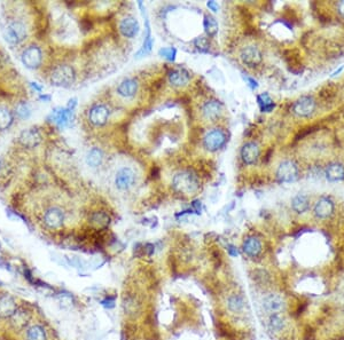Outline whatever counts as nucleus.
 Here are the masks:
<instances>
[{
  "instance_id": "nucleus-1",
  "label": "nucleus",
  "mask_w": 344,
  "mask_h": 340,
  "mask_svg": "<svg viewBox=\"0 0 344 340\" xmlns=\"http://www.w3.org/2000/svg\"><path fill=\"white\" fill-rule=\"evenodd\" d=\"M172 187L177 193L183 195H192L200 189V179L193 171L184 170L173 177Z\"/></svg>"
},
{
  "instance_id": "nucleus-2",
  "label": "nucleus",
  "mask_w": 344,
  "mask_h": 340,
  "mask_svg": "<svg viewBox=\"0 0 344 340\" xmlns=\"http://www.w3.org/2000/svg\"><path fill=\"white\" fill-rule=\"evenodd\" d=\"M4 37L12 45H17L27 37V28L22 21L14 20L8 22L4 29Z\"/></svg>"
},
{
  "instance_id": "nucleus-3",
  "label": "nucleus",
  "mask_w": 344,
  "mask_h": 340,
  "mask_svg": "<svg viewBox=\"0 0 344 340\" xmlns=\"http://www.w3.org/2000/svg\"><path fill=\"white\" fill-rule=\"evenodd\" d=\"M75 81V71L68 65H62L53 69L51 74V82L55 86H70Z\"/></svg>"
},
{
  "instance_id": "nucleus-4",
  "label": "nucleus",
  "mask_w": 344,
  "mask_h": 340,
  "mask_svg": "<svg viewBox=\"0 0 344 340\" xmlns=\"http://www.w3.org/2000/svg\"><path fill=\"white\" fill-rule=\"evenodd\" d=\"M137 174L131 167H122L115 176V186L120 192H126L136 185Z\"/></svg>"
},
{
  "instance_id": "nucleus-5",
  "label": "nucleus",
  "mask_w": 344,
  "mask_h": 340,
  "mask_svg": "<svg viewBox=\"0 0 344 340\" xmlns=\"http://www.w3.org/2000/svg\"><path fill=\"white\" fill-rule=\"evenodd\" d=\"M298 166L292 161H283L276 170V178L280 182H292L298 179Z\"/></svg>"
},
{
  "instance_id": "nucleus-6",
  "label": "nucleus",
  "mask_w": 344,
  "mask_h": 340,
  "mask_svg": "<svg viewBox=\"0 0 344 340\" xmlns=\"http://www.w3.org/2000/svg\"><path fill=\"white\" fill-rule=\"evenodd\" d=\"M227 141V136L223 130H212L203 139V145L209 151H217L223 148Z\"/></svg>"
},
{
  "instance_id": "nucleus-7",
  "label": "nucleus",
  "mask_w": 344,
  "mask_h": 340,
  "mask_svg": "<svg viewBox=\"0 0 344 340\" xmlns=\"http://www.w3.org/2000/svg\"><path fill=\"white\" fill-rule=\"evenodd\" d=\"M315 102L312 97H302L292 106V111L298 117H309L314 113Z\"/></svg>"
},
{
  "instance_id": "nucleus-8",
  "label": "nucleus",
  "mask_w": 344,
  "mask_h": 340,
  "mask_svg": "<svg viewBox=\"0 0 344 340\" xmlns=\"http://www.w3.org/2000/svg\"><path fill=\"white\" fill-rule=\"evenodd\" d=\"M41 50L38 46H29L22 54V62L29 69H36L41 63Z\"/></svg>"
},
{
  "instance_id": "nucleus-9",
  "label": "nucleus",
  "mask_w": 344,
  "mask_h": 340,
  "mask_svg": "<svg viewBox=\"0 0 344 340\" xmlns=\"http://www.w3.org/2000/svg\"><path fill=\"white\" fill-rule=\"evenodd\" d=\"M241 60L244 65L254 68V66L260 65L263 60V55L258 47L249 45L241 50Z\"/></svg>"
},
{
  "instance_id": "nucleus-10",
  "label": "nucleus",
  "mask_w": 344,
  "mask_h": 340,
  "mask_svg": "<svg viewBox=\"0 0 344 340\" xmlns=\"http://www.w3.org/2000/svg\"><path fill=\"white\" fill-rule=\"evenodd\" d=\"M109 118V110L103 104H95L88 113V120L94 126H103Z\"/></svg>"
},
{
  "instance_id": "nucleus-11",
  "label": "nucleus",
  "mask_w": 344,
  "mask_h": 340,
  "mask_svg": "<svg viewBox=\"0 0 344 340\" xmlns=\"http://www.w3.org/2000/svg\"><path fill=\"white\" fill-rule=\"evenodd\" d=\"M63 221H65V214L57 208H51L44 214V222L51 229L60 228L63 225Z\"/></svg>"
},
{
  "instance_id": "nucleus-12",
  "label": "nucleus",
  "mask_w": 344,
  "mask_h": 340,
  "mask_svg": "<svg viewBox=\"0 0 344 340\" xmlns=\"http://www.w3.org/2000/svg\"><path fill=\"white\" fill-rule=\"evenodd\" d=\"M222 111H223L222 103L216 100L208 101V102H206L205 106L202 107L203 117H205L206 120H210V122L217 120L219 118V116L222 115Z\"/></svg>"
},
{
  "instance_id": "nucleus-13",
  "label": "nucleus",
  "mask_w": 344,
  "mask_h": 340,
  "mask_svg": "<svg viewBox=\"0 0 344 340\" xmlns=\"http://www.w3.org/2000/svg\"><path fill=\"white\" fill-rule=\"evenodd\" d=\"M120 30L124 37L133 38L139 33L140 27L138 21H137V18L132 16H127L120 21Z\"/></svg>"
},
{
  "instance_id": "nucleus-14",
  "label": "nucleus",
  "mask_w": 344,
  "mask_h": 340,
  "mask_svg": "<svg viewBox=\"0 0 344 340\" xmlns=\"http://www.w3.org/2000/svg\"><path fill=\"white\" fill-rule=\"evenodd\" d=\"M241 157L246 164H255L259 157V148L255 142H248L241 149Z\"/></svg>"
},
{
  "instance_id": "nucleus-15",
  "label": "nucleus",
  "mask_w": 344,
  "mask_h": 340,
  "mask_svg": "<svg viewBox=\"0 0 344 340\" xmlns=\"http://www.w3.org/2000/svg\"><path fill=\"white\" fill-rule=\"evenodd\" d=\"M333 211H334V203L330 201L329 198H326V197L319 199L314 206V215L320 219L328 218L333 213Z\"/></svg>"
},
{
  "instance_id": "nucleus-16",
  "label": "nucleus",
  "mask_w": 344,
  "mask_h": 340,
  "mask_svg": "<svg viewBox=\"0 0 344 340\" xmlns=\"http://www.w3.org/2000/svg\"><path fill=\"white\" fill-rule=\"evenodd\" d=\"M283 305L285 303H283V299L279 294H269L263 300V306L265 308V310L272 314L279 313L283 308Z\"/></svg>"
},
{
  "instance_id": "nucleus-17",
  "label": "nucleus",
  "mask_w": 344,
  "mask_h": 340,
  "mask_svg": "<svg viewBox=\"0 0 344 340\" xmlns=\"http://www.w3.org/2000/svg\"><path fill=\"white\" fill-rule=\"evenodd\" d=\"M189 74L185 69H174L169 74V81L172 86L181 87L189 82Z\"/></svg>"
},
{
  "instance_id": "nucleus-18",
  "label": "nucleus",
  "mask_w": 344,
  "mask_h": 340,
  "mask_svg": "<svg viewBox=\"0 0 344 340\" xmlns=\"http://www.w3.org/2000/svg\"><path fill=\"white\" fill-rule=\"evenodd\" d=\"M17 313V304L9 295L0 298V317H11Z\"/></svg>"
},
{
  "instance_id": "nucleus-19",
  "label": "nucleus",
  "mask_w": 344,
  "mask_h": 340,
  "mask_svg": "<svg viewBox=\"0 0 344 340\" xmlns=\"http://www.w3.org/2000/svg\"><path fill=\"white\" fill-rule=\"evenodd\" d=\"M53 122L59 127L68 126L72 118V110L70 109H55L52 113Z\"/></svg>"
},
{
  "instance_id": "nucleus-20",
  "label": "nucleus",
  "mask_w": 344,
  "mask_h": 340,
  "mask_svg": "<svg viewBox=\"0 0 344 340\" xmlns=\"http://www.w3.org/2000/svg\"><path fill=\"white\" fill-rule=\"evenodd\" d=\"M137 91H138V84L135 79L131 78L123 81L117 88L119 94L123 97H132L137 93Z\"/></svg>"
},
{
  "instance_id": "nucleus-21",
  "label": "nucleus",
  "mask_w": 344,
  "mask_h": 340,
  "mask_svg": "<svg viewBox=\"0 0 344 340\" xmlns=\"http://www.w3.org/2000/svg\"><path fill=\"white\" fill-rule=\"evenodd\" d=\"M326 178L332 182L344 179V166L340 163H332L326 168Z\"/></svg>"
},
{
  "instance_id": "nucleus-22",
  "label": "nucleus",
  "mask_w": 344,
  "mask_h": 340,
  "mask_svg": "<svg viewBox=\"0 0 344 340\" xmlns=\"http://www.w3.org/2000/svg\"><path fill=\"white\" fill-rule=\"evenodd\" d=\"M243 251L247 256L257 257L262 251V243L256 237H249L244 241Z\"/></svg>"
},
{
  "instance_id": "nucleus-23",
  "label": "nucleus",
  "mask_w": 344,
  "mask_h": 340,
  "mask_svg": "<svg viewBox=\"0 0 344 340\" xmlns=\"http://www.w3.org/2000/svg\"><path fill=\"white\" fill-rule=\"evenodd\" d=\"M103 162V152L99 148H92L86 155V164L91 167H98Z\"/></svg>"
},
{
  "instance_id": "nucleus-24",
  "label": "nucleus",
  "mask_w": 344,
  "mask_h": 340,
  "mask_svg": "<svg viewBox=\"0 0 344 340\" xmlns=\"http://www.w3.org/2000/svg\"><path fill=\"white\" fill-rule=\"evenodd\" d=\"M309 206H310V203H309L308 196L305 195H297L294 197L292 201V208L296 213L302 214L304 212H307L309 210Z\"/></svg>"
},
{
  "instance_id": "nucleus-25",
  "label": "nucleus",
  "mask_w": 344,
  "mask_h": 340,
  "mask_svg": "<svg viewBox=\"0 0 344 340\" xmlns=\"http://www.w3.org/2000/svg\"><path fill=\"white\" fill-rule=\"evenodd\" d=\"M21 141L22 144L27 147H34L39 144L40 141V135L38 134L37 131L34 130H28V131H24L21 135Z\"/></svg>"
},
{
  "instance_id": "nucleus-26",
  "label": "nucleus",
  "mask_w": 344,
  "mask_h": 340,
  "mask_svg": "<svg viewBox=\"0 0 344 340\" xmlns=\"http://www.w3.org/2000/svg\"><path fill=\"white\" fill-rule=\"evenodd\" d=\"M285 319L280 315L279 313L276 314H272V315L270 316L269 320V328L271 331H275V332H279L281 331V330L285 328Z\"/></svg>"
},
{
  "instance_id": "nucleus-27",
  "label": "nucleus",
  "mask_w": 344,
  "mask_h": 340,
  "mask_svg": "<svg viewBox=\"0 0 344 340\" xmlns=\"http://www.w3.org/2000/svg\"><path fill=\"white\" fill-rule=\"evenodd\" d=\"M13 123V115L7 108L0 107V130H6Z\"/></svg>"
},
{
  "instance_id": "nucleus-28",
  "label": "nucleus",
  "mask_w": 344,
  "mask_h": 340,
  "mask_svg": "<svg viewBox=\"0 0 344 340\" xmlns=\"http://www.w3.org/2000/svg\"><path fill=\"white\" fill-rule=\"evenodd\" d=\"M257 100H258V104H259L260 109H262L263 113H270V111L275 108V102H273L272 98L269 97V94L264 93L258 95Z\"/></svg>"
},
{
  "instance_id": "nucleus-29",
  "label": "nucleus",
  "mask_w": 344,
  "mask_h": 340,
  "mask_svg": "<svg viewBox=\"0 0 344 340\" xmlns=\"http://www.w3.org/2000/svg\"><path fill=\"white\" fill-rule=\"evenodd\" d=\"M203 25H205L206 32L208 33L209 36H215V34L217 33L218 23H217V21H216L215 17L210 16V15H206Z\"/></svg>"
},
{
  "instance_id": "nucleus-30",
  "label": "nucleus",
  "mask_w": 344,
  "mask_h": 340,
  "mask_svg": "<svg viewBox=\"0 0 344 340\" xmlns=\"http://www.w3.org/2000/svg\"><path fill=\"white\" fill-rule=\"evenodd\" d=\"M28 340H46V335L44 329L39 325H34L28 330Z\"/></svg>"
},
{
  "instance_id": "nucleus-31",
  "label": "nucleus",
  "mask_w": 344,
  "mask_h": 340,
  "mask_svg": "<svg viewBox=\"0 0 344 340\" xmlns=\"http://www.w3.org/2000/svg\"><path fill=\"white\" fill-rule=\"evenodd\" d=\"M228 308L232 311H235V313H238V311H241L243 309L244 306V301L240 295H232V297L228 298Z\"/></svg>"
},
{
  "instance_id": "nucleus-32",
  "label": "nucleus",
  "mask_w": 344,
  "mask_h": 340,
  "mask_svg": "<svg viewBox=\"0 0 344 340\" xmlns=\"http://www.w3.org/2000/svg\"><path fill=\"white\" fill-rule=\"evenodd\" d=\"M92 222L98 227H106L109 224V217L103 212H95L92 215Z\"/></svg>"
},
{
  "instance_id": "nucleus-33",
  "label": "nucleus",
  "mask_w": 344,
  "mask_h": 340,
  "mask_svg": "<svg viewBox=\"0 0 344 340\" xmlns=\"http://www.w3.org/2000/svg\"><path fill=\"white\" fill-rule=\"evenodd\" d=\"M176 49H172V47H165V49H162L160 50V55L168 59L169 61H173L174 58H176Z\"/></svg>"
},
{
  "instance_id": "nucleus-34",
  "label": "nucleus",
  "mask_w": 344,
  "mask_h": 340,
  "mask_svg": "<svg viewBox=\"0 0 344 340\" xmlns=\"http://www.w3.org/2000/svg\"><path fill=\"white\" fill-rule=\"evenodd\" d=\"M17 116L22 119L28 118L29 115H30V109H29V107L25 103H21V104H18L17 108Z\"/></svg>"
},
{
  "instance_id": "nucleus-35",
  "label": "nucleus",
  "mask_w": 344,
  "mask_h": 340,
  "mask_svg": "<svg viewBox=\"0 0 344 340\" xmlns=\"http://www.w3.org/2000/svg\"><path fill=\"white\" fill-rule=\"evenodd\" d=\"M195 45H196L197 49L205 50V49H208V40H206V38H197L196 41H195Z\"/></svg>"
},
{
  "instance_id": "nucleus-36",
  "label": "nucleus",
  "mask_w": 344,
  "mask_h": 340,
  "mask_svg": "<svg viewBox=\"0 0 344 340\" xmlns=\"http://www.w3.org/2000/svg\"><path fill=\"white\" fill-rule=\"evenodd\" d=\"M208 7L211 9L212 12H218V9H219V6H218V4L216 1H209L208 2Z\"/></svg>"
},
{
  "instance_id": "nucleus-37",
  "label": "nucleus",
  "mask_w": 344,
  "mask_h": 340,
  "mask_svg": "<svg viewBox=\"0 0 344 340\" xmlns=\"http://www.w3.org/2000/svg\"><path fill=\"white\" fill-rule=\"evenodd\" d=\"M228 252H229V254H231V256H233V257H237L238 254H239V251L235 249L234 246H232V245L228 247Z\"/></svg>"
},
{
  "instance_id": "nucleus-38",
  "label": "nucleus",
  "mask_w": 344,
  "mask_h": 340,
  "mask_svg": "<svg viewBox=\"0 0 344 340\" xmlns=\"http://www.w3.org/2000/svg\"><path fill=\"white\" fill-rule=\"evenodd\" d=\"M247 81L250 82L249 85L251 86V88H257L258 85H257V81H254V79H251V78H247Z\"/></svg>"
},
{
  "instance_id": "nucleus-39",
  "label": "nucleus",
  "mask_w": 344,
  "mask_h": 340,
  "mask_svg": "<svg viewBox=\"0 0 344 340\" xmlns=\"http://www.w3.org/2000/svg\"><path fill=\"white\" fill-rule=\"evenodd\" d=\"M339 12H340V14L344 17V1L340 2L339 4Z\"/></svg>"
}]
</instances>
